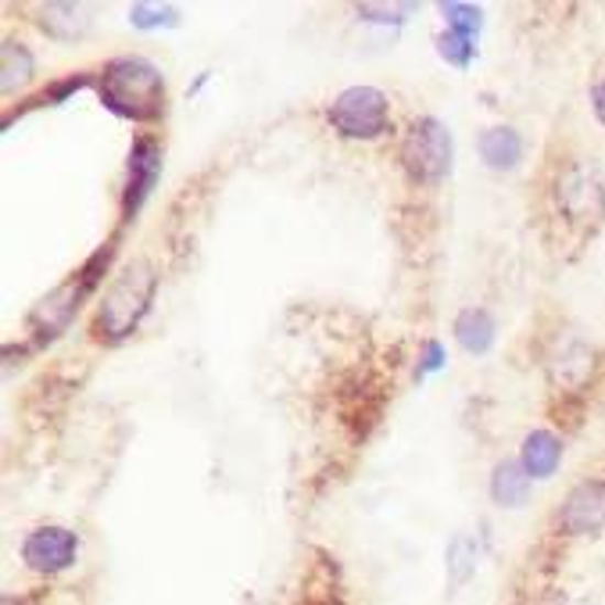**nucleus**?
Masks as SVG:
<instances>
[{"mask_svg":"<svg viewBox=\"0 0 605 605\" xmlns=\"http://www.w3.org/2000/svg\"><path fill=\"white\" fill-rule=\"evenodd\" d=\"M154 290H158V270L147 258H133L111 279L101 305H97L90 327L97 341H125L140 327V319L151 312Z\"/></svg>","mask_w":605,"mask_h":605,"instance_id":"1","label":"nucleus"},{"mask_svg":"<svg viewBox=\"0 0 605 605\" xmlns=\"http://www.w3.org/2000/svg\"><path fill=\"white\" fill-rule=\"evenodd\" d=\"M101 101L122 119L151 122L165 116V79L144 58H116L101 73Z\"/></svg>","mask_w":605,"mask_h":605,"instance_id":"2","label":"nucleus"},{"mask_svg":"<svg viewBox=\"0 0 605 605\" xmlns=\"http://www.w3.org/2000/svg\"><path fill=\"white\" fill-rule=\"evenodd\" d=\"M402 165L413 183L438 187L452 173V133L438 119H416L402 140Z\"/></svg>","mask_w":605,"mask_h":605,"instance_id":"3","label":"nucleus"},{"mask_svg":"<svg viewBox=\"0 0 605 605\" xmlns=\"http://www.w3.org/2000/svg\"><path fill=\"white\" fill-rule=\"evenodd\" d=\"M327 119L348 140H376L391 130V101L376 87H348L333 97Z\"/></svg>","mask_w":605,"mask_h":605,"instance_id":"4","label":"nucleus"},{"mask_svg":"<svg viewBox=\"0 0 605 605\" xmlns=\"http://www.w3.org/2000/svg\"><path fill=\"white\" fill-rule=\"evenodd\" d=\"M556 208L576 227H595L605 219V183L591 162H570L556 176Z\"/></svg>","mask_w":605,"mask_h":605,"instance_id":"5","label":"nucleus"},{"mask_svg":"<svg viewBox=\"0 0 605 605\" xmlns=\"http://www.w3.org/2000/svg\"><path fill=\"white\" fill-rule=\"evenodd\" d=\"M79 538L68 527H36L22 541V562L36 573H62L76 562Z\"/></svg>","mask_w":605,"mask_h":605,"instance_id":"6","label":"nucleus"},{"mask_svg":"<svg viewBox=\"0 0 605 605\" xmlns=\"http://www.w3.org/2000/svg\"><path fill=\"white\" fill-rule=\"evenodd\" d=\"M556 527L566 538H584L605 527V481H581L556 513Z\"/></svg>","mask_w":605,"mask_h":605,"instance_id":"7","label":"nucleus"},{"mask_svg":"<svg viewBox=\"0 0 605 605\" xmlns=\"http://www.w3.org/2000/svg\"><path fill=\"white\" fill-rule=\"evenodd\" d=\"M158 176H162V144L151 136H136L130 147V173H125L122 187V219H133L140 212V205L151 197Z\"/></svg>","mask_w":605,"mask_h":605,"instance_id":"8","label":"nucleus"},{"mask_svg":"<svg viewBox=\"0 0 605 605\" xmlns=\"http://www.w3.org/2000/svg\"><path fill=\"white\" fill-rule=\"evenodd\" d=\"M87 294H90V287L82 284L79 273H76V279L62 284L58 290H51L47 298L33 308V316H30V327L40 333V341H51V337H58L68 322H73V316L79 312V301L87 298Z\"/></svg>","mask_w":605,"mask_h":605,"instance_id":"9","label":"nucleus"},{"mask_svg":"<svg viewBox=\"0 0 605 605\" xmlns=\"http://www.w3.org/2000/svg\"><path fill=\"white\" fill-rule=\"evenodd\" d=\"M519 462H524V470L530 473V481H548V476H556L562 462V441L552 430H534L524 438Z\"/></svg>","mask_w":605,"mask_h":605,"instance_id":"10","label":"nucleus"},{"mask_svg":"<svg viewBox=\"0 0 605 605\" xmlns=\"http://www.w3.org/2000/svg\"><path fill=\"white\" fill-rule=\"evenodd\" d=\"M476 151L487 162V168L495 173H509L524 158V136H519L513 125H495V130H484L476 140Z\"/></svg>","mask_w":605,"mask_h":605,"instance_id":"11","label":"nucleus"},{"mask_svg":"<svg viewBox=\"0 0 605 605\" xmlns=\"http://www.w3.org/2000/svg\"><path fill=\"white\" fill-rule=\"evenodd\" d=\"M530 495V473L524 470V462L519 459H505L491 473V498L502 509H519V505L527 502Z\"/></svg>","mask_w":605,"mask_h":605,"instance_id":"12","label":"nucleus"},{"mask_svg":"<svg viewBox=\"0 0 605 605\" xmlns=\"http://www.w3.org/2000/svg\"><path fill=\"white\" fill-rule=\"evenodd\" d=\"M455 341L470 351V355H487L495 344V319L487 308H462L455 316Z\"/></svg>","mask_w":605,"mask_h":605,"instance_id":"13","label":"nucleus"},{"mask_svg":"<svg viewBox=\"0 0 605 605\" xmlns=\"http://www.w3.org/2000/svg\"><path fill=\"white\" fill-rule=\"evenodd\" d=\"M40 30L54 40H76L90 30V19L87 11L76 8V4H44L40 8Z\"/></svg>","mask_w":605,"mask_h":605,"instance_id":"14","label":"nucleus"},{"mask_svg":"<svg viewBox=\"0 0 605 605\" xmlns=\"http://www.w3.org/2000/svg\"><path fill=\"white\" fill-rule=\"evenodd\" d=\"M591 370H595L591 351L584 344H573L570 351H562V359L552 365V380L562 387V394H566V391L584 387V380L591 376Z\"/></svg>","mask_w":605,"mask_h":605,"instance_id":"15","label":"nucleus"},{"mask_svg":"<svg viewBox=\"0 0 605 605\" xmlns=\"http://www.w3.org/2000/svg\"><path fill=\"white\" fill-rule=\"evenodd\" d=\"M30 76H33V54L25 51V44L8 40L4 44V90L11 94L15 90V82H25Z\"/></svg>","mask_w":605,"mask_h":605,"instance_id":"16","label":"nucleus"},{"mask_svg":"<svg viewBox=\"0 0 605 605\" xmlns=\"http://www.w3.org/2000/svg\"><path fill=\"white\" fill-rule=\"evenodd\" d=\"M441 15L448 22V30L459 33V36H476L481 33V8L473 4H459V0H452V4H441Z\"/></svg>","mask_w":605,"mask_h":605,"instance_id":"17","label":"nucleus"},{"mask_svg":"<svg viewBox=\"0 0 605 605\" xmlns=\"http://www.w3.org/2000/svg\"><path fill=\"white\" fill-rule=\"evenodd\" d=\"M433 44H438V54L441 58L448 62V65H455V68H466L470 62H473V54H476V47H473V40L470 36H459V33H441L438 40H433Z\"/></svg>","mask_w":605,"mask_h":605,"instance_id":"18","label":"nucleus"},{"mask_svg":"<svg viewBox=\"0 0 605 605\" xmlns=\"http://www.w3.org/2000/svg\"><path fill=\"white\" fill-rule=\"evenodd\" d=\"M130 22L136 30H162V25H179L176 8H162V4H133L130 8Z\"/></svg>","mask_w":605,"mask_h":605,"instance_id":"19","label":"nucleus"},{"mask_svg":"<svg viewBox=\"0 0 605 605\" xmlns=\"http://www.w3.org/2000/svg\"><path fill=\"white\" fill-rule=\"evenodd\" d=\"M473 559H476V552H473L470 538H455V541H452V548H448V573H452V581H455V584H462V581H466V576H470Z\"/></svg>","mask_w":605,"mask_h":605,"instance_id":"20","label":"nucleus"},{"mask_svg":"<svg viewBox=\"0 0 605 605\" xmlns=\"http://www.w3.org/2000/svg\"><path fill=\"white\" fill-rule=\"evenodd\" d=\"M444 365V348L441 341H427L424 344V355H419V373H438Z\"/></svg>","mask_w":605,"mask_h":605,"instance_id":"21","label":"nucleus"},{"mask_svg":"<svg viewBox=\"0 0 605 605\" xmlns=\"http://www.w3.org/2000/svg\"><path fill=\"white\" fill-rule=\"evenodd\" d=\"M591 108H595L598 122L605 125V79H598L595 87H591Z\"/></svg>","mask_w":605,"mask_h":605,"instance_id":"22","label":"nucleus"}]
</instances>
